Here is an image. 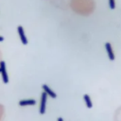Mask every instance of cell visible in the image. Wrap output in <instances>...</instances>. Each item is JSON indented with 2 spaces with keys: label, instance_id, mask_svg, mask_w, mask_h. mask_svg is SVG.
<instances>
[{
  "label": "cell",
  "instance_id": "obj_1",
  "mask_svg": "<svg viewBox=\"0 0 121 121\" xmlns=\"http://www.w3.org/2000/svg\"><path fill=\"white\" fill-rule=\"evenodd\" d=\"M0 68L3 81L5 84H7L9 82V78L6 69L5 63L4 61H2L0 62Z\"/></svg>",
  "mask_w": 121,
  "mask_h": 121
},
{
  "label": "cell",
  "instance_id": "obj_2",
  "mask_svg": "<svg viewBox=\"0 0 121 121\" xmlns=\"http://www.w3.org/2000/svg\"><path fill=\"white\" fill-rule=\"evenodd\" d=\"M47 98V93L45 92H43L42 95L40 109V112L42 114H44L45 113Z\"/></svg>",
  "mask_w": 121,
  "mask_h": 121
},
{
  "label": "cell",
  "instance_id": "obj_3",
  "mask_svg": "<svg viewBox=\"0 0 121 121\" xmlns=\"http://www.w3.org/2000/svg\"><path fill=\"white\" fill-rule=\"evenodd\" d=\"M17 30L22 44L24 45L27 44L28 43V40L25 35L23 28L21 26H18V27Z\"/></svg>",
  "mask_w": 121,
  "mask_h": 121
},
{
  "label": "cell",
  "instance_id": "obj_4",
  "mask_svg": "<svg viewBox=\"0 0 121 121\" xmlns=\"http://www.w3.org/2000/svg\"><path fill=\"white\" fill-rule=\"evenodd\" d=\"M105 48L109 59L112 60H114L115 56L111 44L109 43H107L105 44Z\"/></svg>",
  "mask_w": 121,
  "mask_h": 121
},
{
  "label": "cell",
  "instance_id": "obj_5",
  "mask_svg": "<svg viewBox=\"0 0 121 121\" xmlns=\"http://www.w3.org/2000/svg\"><path fill=\"white\" fill-rule=\"evenodd\" d=\"M42 87L43 89L45 91V92L49 95L51 97L55 98L56 97V94L52 91L47 85L46 84L43 85L42 86Z\"/></svg>",
  "mask_w": 121,
  "mask_h": 121
},
{
  "label": "cell",
  "instance_id": "obj_6",
  "mask_svg": "<svg viewBox=\"0 0 121 121\" xmlns=\"http://www.w3.org/2000/svg\"><path fill=\"white\" fill-rule=\"evenodd\" d=\"M36 104V101L34 99H30L22 100L19 102V105L21 106H32Z\"/></svg>",
  "mask_w": 121,
  "mask_h": 121
},
{
  "label": "cell",
  "instance_id": "obj_7",
  "mask_svg": "<svg viewBox=\"0 0 121 121\" xmlns=\"http://www.w3.org/2000/svg\"><path fill=\"white\" fill-rule=\"evenodd\" d=\"M84 99L87 108H91L92 107V104L89 96L87 94L85 95Z\"/></svg>",
  "mask_w": 121,
  "mask_h": 121
},
{
  "label": "cell",
  "instance_id": "obj_8",
  "mask_svg": "<svg viewBox=\"0 0 121 121\" xmlns=\"http://www.w3.org/2000/svg\"><path fill=\"white\" fill-rule=\"evenodd\" d=\"M109 7L111 9H114L116 7L115 0H109Z\"/></svg>",
  "mask_w": 121,
  "mask_h": 121
},
{
  "label": "cell",
  "instance_id": "obj_9",
  "mask_svg": "<svg viewBox=\"0 0 121 121\" xmlns=\"http://www.w3.org/2000/svg\"><path fill=\"white\" fill-rule=\"evenodd\" d=\"M4 112L3 106L0 104V121L2 118Z\"/></svg>",
  "mask_w": 121,
  "mask_h": 121
},
{
  "label": "cell",
  "instance_id": "obj_10",
  "mask_svg": "<svg viewBox=\"0 0 121 121\" xmlns=\"http://www.w3.org/2000/svg\"><path fill=\"white\" fill-rule=\"evenodd\" d=\"M4 40V38L3 37L0 36V42H2Z\"/></svg>",
  "mask_w": 121,
  "mask_h": 121
},
{
  "label": "cell",
  "instance_id": "obj_11",
  "mask_svg": "<svg viewBox=\"0 0 121 121\" xmlns=\"http://www.w3.org/2000/svg\"><path fill=\"white\" fill-rule=\"evenodd\" d=\"M58 121H63V119L62 118H59L58 119Z\"/></svg>",
  "mask_w": 121,
  "mask_h": 121
},
{
  "label": "cell",
  "instance_id": "obj_12",
  "mask_svg": "<svg viewBox=\"0 0 121 121\" xmlns=\"http://www.w3.org/2000/svg\"><path fill=\"white\" fill-rule=\"evenodd\" d=\"M1 72V69H0V72Z\"/></svg>",
  "mask_w": 121,
  "mask_h": 121
}]
</instances>
